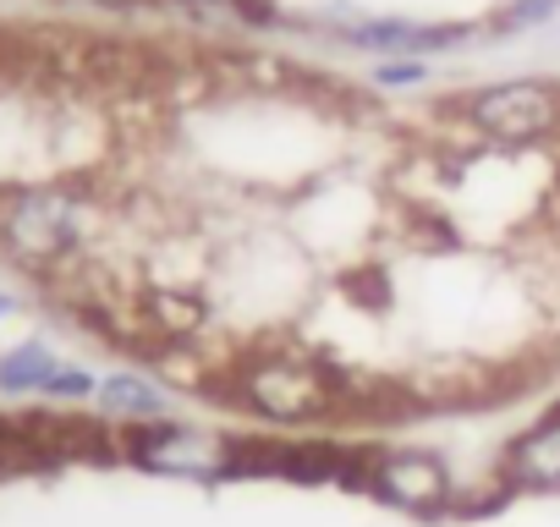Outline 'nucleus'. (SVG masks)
I'll return each mask as SVG.
<instances>
[{
    "instance_id": "3",
    "label": "nucleus",
    "mask_w": 560,
    "mask_h": 527,
    "mask_svg": "<svg viewBox=\"0 0 560 527\" xmlns=\"http://www.w3.org/2000/svg\"><path fill=\"white\" fill-rule=\"evenodd\" d=\"M236 396L264 423H319L336 407V385L303 358H258L242 368Z\"/></svg>"
},
{
    "instance_id": "13",
    "label": "nucleus",
    "mask_w": 560,
    "mask_h": 527,
    "mask_svg": "<svg viewBox=\"0 0 560 527\" xmlns=\"http://www.w3.org/2000/svg\"><path fill=\"white\" fill-rule=\"evenodd\" d=\"M560 7V0H516V7L505 12V28H527V23H544L549 12Z\"/></svg>"
},
{
    "instance_id": "9",
    "label": "nucleus",
    "mask_w": 560,
    "mask_h": 527,
    "mask_svg": "<svg viewBox=\"0 0 560 527\" xmlns=\"http://www.w3.org/2000/svg\"><path fill=\"white\" fill-rule=\"evenodd\" d=\"M56 368H61V363H56V352H50L45 341H23L18 352H7V358H0V390H7V396L45 390Z\"/></svg>"
},
{
    "instance_id": "11",
    "label": "nucleus",
    "mask_w": 560,
    "mask_h": 527,
    "mask_svg": "<svg viewBox=\"0 0 560 527\" xmlns=\"http://www.w3.org/2000/svg\"><path fill=\"white\" fill-rule=\"evenodd\" d=\"M45 396H50V401H83V396H94V374H83V368H56L50 385H45Z\"/></svg>"
},
{
    "instance_id": "5",
    "label": "nucleus",
    "mask_w": 560,
    "mask_h": 527,
    "mask_svg": "<svg viewBox=\"0 0 560 527\" xmlns=\"http://www.w3.org/2000/svg\"><path fill=\"white\" fill-rule=\"evenodd\" d=\"M363 483L396 505V511H412V516H434V511H451L456 500V478L445 467V456L434 450H418V445H401V450H380L363 472Z\"/></svg>"
},
{
    "instance_id": "4",
    "label": "nucleus",
    "mask_w": 560,
    "mask_h": 527,
    "mask_svg": "<svg viewBox=\"0 0 560 527\" xmlns=\"http://www.w3.org/2000/svg\"><path fill=\"white\" fill-rule=\"evenodd\" d=\"M462 116L472 132L494 138V143H538L549 132H560V89L538 83V78H516V83H489L472 89L462 99Z\"/></svg>"
},
{
    "instance_id": "12",
    "label": "nucleus",
    "mask_w": 560,
    "mask_h": 527,
    "mask_svg": "<svg viewBox=\"0 0 560 527\" xmlns=\"http://www.w3.org/2000/svg\"><path fill=\"white\" fill-rule=\"evenodd\" d=\"M374 78H380L385 89H412V83H423L429 72H423V61H385Z\"/></svg>"
},
{
    "instance_id": "2",
    "label": "nucleus",
    "mask_w": 560,
    "mask_h": 527,
    "mask_svg": "<svg viewBox=\"0 0 560 527\" xmlns=\"http://www.w3.org/2000/svg\"><path fill=\"white\" fill-rule=\"evenodd\" d=\"M127 461H138L143 472H160V478H225V472H242V445L214 434V429H198V423H132L127 440H121Z\"/></svg>"
},
{
    "instance_id": "6",
    "label": "nucleus",
    "mask_w": 560,
    "mask_h": 527,
    "mask_svg": "<svg viewBox=\"0 0 560 527\" xmlns=\"http://www.w3.org/2000/svg\"><path fill=\"white\" fill-rule=\"evenodd\" d=\"M500 478H505V489H533V494L560 489V412H549L544 423L522 429L505 445Z\"/></svg>"
},
{
    "instance_id": "7",
    "label": "nucleus",
    "mask_w": 560,
    "mask_h": 527,
    "mask_svg": "<svg viewBox=\"0 0 560 527\" xmlns=\"http://www.w3.org/2000/svg\"><path fill=\"white\" fill-rule=\"evenodd\" d=\"M358 50H385V56H418V50H445L462 39V28H418V23H358L347 34Z\"/></svg>"
},
{
    "instance_id": "1",
    "label": "nucleus",
    "mask_w": 560,
    "mask_h": 527,
    "mask_svg": "<svg viewBox=\"0 0 560 527\" xmlns=\"http://www.w3.org/2000/svg\"><path fill=\"white\" fill-rule=\"evenodd\" d=\"M83 198L61 181H34L0 198V247L28 270H50L56 258H67L83 242Z\"/></svg>"
},
{
    "instance_id": "14",
    "label": "nucleus",
    "mask_w": 560,
    "mask_h": 527,
    "mask_svg": "<svg viewBox=\"0 0 560 527\" xmlns=\"http://www.w3.org/2000/svg\"><path fill=\"white\" fill-rule=\"evenodd\" d=\"M7 456H12V434H0V467H7Z\"/></svg>"
},
{
    "instance_id": "8",
    "label": "nucleus",
    "mask_w": 560,
    "mask_h": 527,
    "mask_svg": "<svg viewBox=\"0 0 560 527\" xmlns=\"http://www.w3.org/2000/svg\"><path fill=\"white\" fill-rule=\"evenodd\" d=\"M94 396H100V407H105L110 418H127V423H154V418L165 412V396H160L143 374H110Z\"/></svg>"
},
{
    "instance_id": "15",
    "label": "nucleus",
    "mask_w": 560,
    "mask_h": 527,
    "mask_svg": "<svg viewBox=\"0 0 560 527\" xmlns=\"http://www.w3.org/2000/svg\"><path fill=\"white\" fill-rule=\"evenodd\" d=\"M100 7H121V0H100Z\"/></svg>"
},
{
    "instance_id": "10",
    "label": "nucleus",
    "mask_w": 560,
    "mask_h": 527,
    "mask_svg": "<svg viewBox=\"0 0 560 527\" xmlns=\"http://www.w3.org/2000/svg\"><path fill=\"white\" fill-rule=\"evenodd\" d=\"M149 314H154V325H160L165 336H192L198 319H203L198 297H182V292H154V297H149Z\"/></svg>"
}]
</instances>
